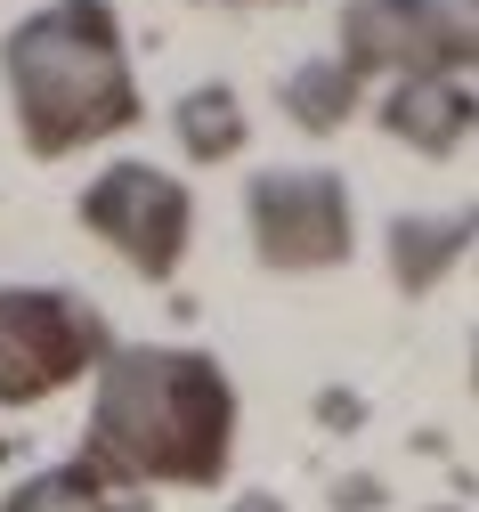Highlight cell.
Masks as SVG:
<instances>
[{"label": "cell", "mask_w": 479, "mask_h": 512, "mask_svg": "<svg viewBox=\"0 0 479 512\" xmlns=\"http://www.w3.org/2000/svg\"><path fill=\"white\" fill-rule=\"evenodd\" d=\"M9 512H98V496H90L82 480H41V488H25Z\"/></svg>", "instance_id": "obj_7"}, {"label": "cell", "mask_w": 479, "mask_h": 512, "mask_svg": "<svg viewBox=\"0 0 479 512\" xmlns=\"http://www.w3.org/2000/svg\"><path fill=\"white\" fill-rule=\"evenodd\" d=\"M9 74H17V106H25V131L41 155L74 147L82 131H114L130 114V82H122V57H114L98 0H65L57 17L17 33Z\"/></svg>", "instance_id": "obj_2"}, {"label": "cell", "mask_w": 479, "mask_h": 512, "mask_svg": "<svg viewBox=\"0 0 479 512\" xmlns=\"http://www.w3.org/2000/svg\"><path fill=\"white\" fill-rule=\"evenodd\" d=\"M90 358L82 317L49 293H9L0 301V399H33L49 382H65Z\"/></svg>", "instance_id": "obj_3"}, {"label": "cell", "mask_w": 479, "mask_h": 512, "mask_svg": "<svg viewBox=\"0 0 479 512\" xmlns=\"http://www.w3.org/2000/svg\"><path fill=\"white\" fill-rule=\"evenodd\" d=\"M260 244L268 261H333L341 220H333V179H260Z\"/></svg>", "instance_id": "obj_5"}, {"label": "cell", "mask_w": 479, "mask_h": 512, "mask_svg": "<svg viewBox=\"0 0 479 512\" xmlns=\"http://www.w3.org/2000/svg\"><path fill=\"white\" fill-rule=\"evenodd\" d=\"M187 139H195V155H220L236 139V106L228 98H195L187 106Z\"/></svg>", "instance_id": "obj_6"}, {"label": "cell", "mask_w": 479, "mask_h": 512, "mask_svg": "<svg viewBox=\"0 0 479 512\" xmlns=\"http://www.w3.org/2000/svg\"><path fill=\"white\" fill-rule=\"evenodd\" d=\"M90 220H98L114 244H130L147 269H171V252H179V236H187V204H179V187L155 179V171H114V179H98Z\"/></svg>", "instance_id": "obj_4"}, {"label": "cell", "mask_w": 479, "mask_h": 512, "mask_svg": "<svg viewBox=\"0 0 479 512\" xmlns=\"http://www.w3.org/2000/svg\"><path fill=\"white\" fill-rule=\"evenodd\" d=\"M98 447L163 480H212L228 456V382L203 358H122L106 374Z\"/></svg>", "instance_id": "obj_1"}]
</instances>
